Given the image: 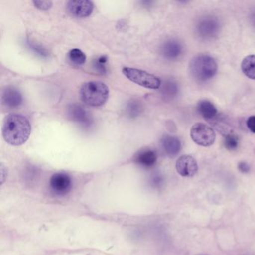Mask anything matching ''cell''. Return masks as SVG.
<instances>
[{"label": "cell", "mask_w": 255, "mask_h": 255, "mask_svg": "<svg viewBox=\"0 0 255 255\" xmlns=\"http://www.w3.org/2000/svg\"><path fill=\"white\" fill-rule=\"evenodd\" d=\"M157 161V154L151 149L140 150L134 156V162L143 168H150L154 166Z\"/></svg>", "instance_id": "13"}, {"label": "cell", "mask_w": 255, "mask_h": 255, "mask_svg": "<svg viewBox=\"0 0 255 255\" xmlns=\"http://www.w3.org/2000/svg\"><path fill=\"white\" fill-rule=\"evenodd\" d=\"M31 130L32 127L29 119L22 115L9 114L4 119L2 136L10 145L25 144L30 136Z\"/></svg>", "instance_id": "1"}, {"label": "cell", "mask_w": 255, "mask_h": 255, "mask_svg": "<svg viewBox=\"0 0 255 255\" xmlns=\"http://www.w3.org/2000/svg\"><path fill=\"white\" fill-rule=\"evenodd\" d=\"M241 69L248 78L255 80V54L249 55L243 59Z\"/></svg>", "instance_id": "16"}, {"label": "cell", "mask_w": 255, "mask_h": 255, "mask_svg": "<svg viewBox=\"0 0 255 255\" xmlns=\"http://www.w3.org/2000/svg\"><path fill=\"white\" fill-rule=\"evenodd\" d=\"M190 136L192 141L202 147H210L216 141V133L210 127L205 124L196 123L190 129Z\"/></svg>", "instance_id": "5"}, {"label": "cell", "mask_w": 255, "mask_h": 255, "mask_svg": "<svg viewBox=\"0 0 255 255\" xmlns=\"http://www.w3.org/2000/svg\"><path fill=\"white\" fill-rule=\"evenodd\" d=\"M110 91L102 82L92 81L84 83L80 89L82 101L90 106L98 107L104 105L108 100Z\"/></svg>", "instance_id": "3"}, {"label": "cell", "mask_w": 255, "mask_h": 255, "mask_svg": "<svg viewBox=\"0 0 255 255\" xmlns=\"http://www.w3.org/2000/svg\"><path fill=\"white\" fill-rule=\"evenodd\" d=\"M122 72L130 81L150 89H158L161 86V80L156 76L136 68L125 67Z\"/></svg>", "instance_id": "4"}, {"label": "cell", "mask_w": 255, "mask_h": 255, "mask_svg": "<svg viewBox=\"0 0 255 255\" xmlns=\"http://www.w3.org/2000/svg\"><path fill=\"white\" fill-rule=\"evenodd\" d=\"M1 101L2 104L8 108H17L23 103V96L18 89L10 86L2 90Z\"/></svg>", "instance_id": "11"}, {"label": "cell", "mask_w": 255, "mask_h": 255, "mask_svg": "<svg viewBox=\"0 0 255 255\" xmlns=\"http://www.w3.org/2000/svg\"><path fill=\"white\" fill-rule=\"evenodd\" d=\"M238 169L241 171L242 173H248L250 171V166L249 164L245 162H240L238 164Z\"/></svg>", "instance_id": "24"}, {"label": "cell", "mask_w": 255, "mask_h": 255, "mask_svg": "<svg viewBox=\"0 0 255 255\" xmlns=\"http://www.w3.org/2000/svg\"><path fill=\"white\" fill-rule=\"evenodd\" d=\"M33 3L36 8L40 10H43V11L50 9L53 5L50 1H33Z\"/></svg>", "instance_id": "22"}, {"label": "cell", "mask_w": 255, "mask_h": 255, "mask_svg": "<svg viewBox=\"0 0 255 255\" xmlns=\"http://www.w3.org/2000/svg\"><path fill=\"white\" fill-rule=\"evenodd\" d=\"M50 188L55 195L62 196L71 192L72 180L69 175L65 173L53 174L50 180Z\"/></svg>", "instance_id": "8"}, {"label": "cell", "mask_w": 255, "mask_h": 255, "mask_svg": "<svg viewBox=\"0 0 255 255\" xmlns=\"http://www.w3.org/2000/svg\"><path fill=\"white\" fill-rule=\"evenodd\" d=\"M161 146L169 157H174L181 150V142L177 137L165 135L161 140Z\"/></svg>", "instance_id": "14"}, {"label": "cell", "mask_w": 255, "mask_h": 255, "mask_svg": "<svg viewBox=\"0 0 255 255\" xmlns=\"http://www.w3.org/2000/svg\"><path fill=\"white\" fill-rule=\"evenodd\" d=\"M177 92V86L176 83H173L172 81H167L164 83L162 88V92L164 96L173 97L176 95Z\"/></svg>", "instance_id": "20"}, {"label": "cell", "mask_w": 255, "mask_h": 255, "mask_svg": "<svg viewBox=\"0 0 255 255\" xmlns=\"http://www.w3.org/2000/svg\"><path fill=\"white\" fill-rule=\"evenodd\" d=\"M196 30L198 35L203 39H212L219 34L220 31V23L216 17L207 16L198 22Z\"/></svg>", "instance_id": "6"}, {"label": "cell", "mask_w": 255, "mask_h": 255, "mask_svg": "<svg viewBox=\"0 0 255 255\" xmlns=\"http://www.w3.org/2000/svg\"><path fill=\"white\" fill-rule=\"evenodd\" d=\"M189 72L196 80L205 82L213 78L218 71L217 62L209 55L195 56L189 65Z\"/></svg>", "instance_id": "2"}, {"label": "cell", "mask_w": 255, "mask_h": 255, "mask_svg": "<svg viewBox=\"0 0 255 255\" xmlns=\"http://www.w3.org/2000/svg\"><path fill=\"white\" fill-rule=\"evenodd\" d=\"M247 127L251 132L255 133V116H252L248 119L247 120Z\"/></svg>", "instance_id": "23"}, {"label": "cell", "mask_w": 255, "mask_h": 255, "mask_svg": "<svg viewBox=\"0 0 255 255\" xmlns=\"http://www.w3.org/2000/svg\"><path fill=\"white\" fill-rule=\"evenodd\" d=\"M107 62V57L106 56H102L93 61V68L95 71H98L100 74H106L107 71L106 63Z\"/></svg>", "instance_id": "21"}, {"label": "cell", "mask_w": 255, "mask_h": 255, "mask_svg": "<svg viewBox=\"0 0 255 255\" xmlns=\"http://www.w3.org/2000/svg\"><path fill=\"white\" fill-rule=\"evenodd\" d=\"M67 9L74 17L85 18L92 14L94 4L88 0H73L67 3Z\"/></svg>", "instance_id": "9"}, {"label": "cell", "mask_w": 255, "mask_h": 255, "mask_svg": "<svg viewBox=\"0 0 255 255\" xmlns=\"http://www.w3.org/2000/svg\"><path fill=\"white\" fill-rule=\"evenodd\" d=\"M68 59L72 63L77 65H81L86 62V56L82 50L79 49H73L68 53Z\"/></svg>", "instance_id": "18"}, {"label": "cell", "mask_w": 255, "mask_h": 255, "mask_svg": "<svg viewBox=\"0 0 255 255\" xmlns=\"http://www.w3.org/2000/svg\"><path fill=\"white\" fill-rule=\"evenodd\" d=\"M162 180L160 176H154L152 179V184L154 186H160V185L162 184Z\"/></svg>", "instance_id": "25"}, {"label": "cell", "mask_w": 255, "mask_h": 255, "mask_svg": "<svg viewBox=\"0 0 255 255\" xmlns=\"http://www.w3.org/2000/svg\"><path fill=\"white\" fill-rule=\"evenodd\" d=\"M239 142L240 140L235 134L228 133L225 135L224 144L228 150H235L238 147Z\"/></svg>", "instance_id": "19"}, {"label": "cell", "mask_w": 255, "mask_h": 255, "mask_svg": "<svg viewBox=\"0 0 255 255\" xmlns=\"http://www.w3.org/2000/svg\"><path fill=\"white\" fill-rule=\"evenodd\" d=\"M67 116L70 120L79 124L83 128H89L93 122L90 113L79 104H70L67 108Z\"/></svg>", "instance_id": "7"}, {"label": "cell", "mask_w": 255, "mask_h": 255, "mask_svg": "<svg viewBox=\"0 0 255 255\" xmlns=\"http://www.w3.org/2000/svg\"><path fill=\"white\" fill-rule=\"evenodd\" d=\"M183 45L175 39H171L164 43L161 48L162 56L169 60L178 59L183 53Z\"/></svg>", "instance_id": "12"}, {"label": "cell", "mask_w": 255, "mask_h": 255, "mask_svg": "<svg viewBox=\"0 0 255 255\" xmlns=\"http://www.w3.org/2000/svg\"><path fill=\"white\" fill-rule=\"evenodd\" d=\"M143 110H144V107H143L141 101L133 99L131 100L127 104L125 112H126V115L128 117L134 119V118L140 116L142 113Z\"/></svg>", "instance_id": "17"}, {"label": "cell", "mask_w": 255, "mask_h": 255, "mask_svg": "<svg viewBox=\"0 0 255 255\" xmlns=\"http://www.w3.org/2000/svg\"><path fill=\"white\" fill-rule=\"evenodd\" d=\"M176 169L182 177H193L198 172V163L192 156L183 155L177 159Z\"/></svg>", "instance_id": "10"}, {"label": "cell", "mask_w": 255, "mask_h": 255, "mask_svg": "<svg viewBox=\"0 0 255 255\" xmlns=\"http://www.w3.org/2000/svg\"><path fill=\"white\" fill-rule=\"evenodd\" d=\"M254 23H255V15H254Z\"/></svg>", "instance_id": "26"}, {"label": "cell", "mask_w": 255, "mask_h": 255, "mask_svg": "<svg viewBox=\"0 0 255 255\" xmlns=\"http://www.w3.org/2000/svg\"><path fill=\"white\" fill-rule=\"evenodd\" d=\"M199 114L207 120L214 119L218 114V110L213 103L209 101H201L197 107Z\"/></svg>", "instance_id": "15"}]
</instances>
